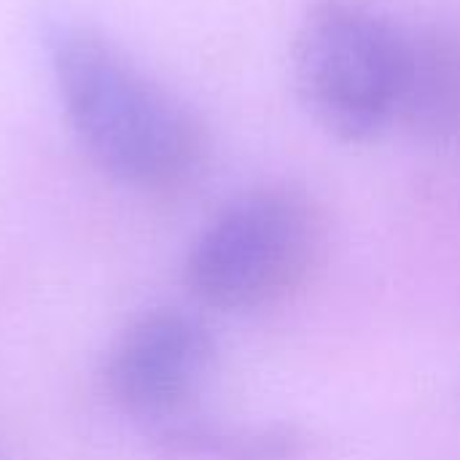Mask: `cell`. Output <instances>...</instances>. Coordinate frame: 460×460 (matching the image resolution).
I'll return each mask as SVG.
<instances>
[{
	"instance_id": "6da1fadb",
	"label": "cell",
	"mask_w": 460,
	"mask_h": 460,
	"mask_svg": "<svg viewBox=\"0 0 460 460\" xmlns=\"http://www.w3.org/2000/svg\"><path fill=\"white\" fill-rule=\"evenodd\" d=\"M51 67L75 137L108 175L164 191L199 170L208 146L199 119L111 38L59 24Z\"/></svg>"
},
{
	"instance_id": "7a4b0ae2",
	"label": "cell",
	"mask_w": 460,
	"mask_h": 460,
	"mask_svg": "<svg viewBox=\"0 0 460 460\" xmlns=\"http://www.w3.org/2000/svg\"><path fill=\"white\" fill-rule=\"evenodd\" d=\"M323 253L318 208L296 189L264 186L232 199L186 259L189 291L218 310L275 305L307 283Z\"/></svg>"
},
{
	"instance_id": "3957f363",
	"label": "cell",
	"mask_w": 460,
	"mask_h": 460,
	"mask_svg": "<svg viewBox=\"0 0 460 460\" xmlns=\"http://www.w3.org/2000/svg\"><path fill=\"white\" fill-rule=\"evenodd\" d=\"M407 30L367 0H315L294 35V81L310 116L345 143L394 124Z\"/></svg>"
},
{
	"instance_id": "277c9868",
	"label": "cell",
	"mask_w": 460,
	"mask_h": 460,
	"mask_svg": "<svg viewBox=\"0 0 460 460\" xmlns=\"http://www.w3.org/2000/svg\"><path fill=\"white\" fill-rule=\"evenodd\" d=\"M213 364V342L202 323L178 310H156L135 321L108 361V388L135 418H170L202 388Z\"/></svg>"
},
{
	"instance_id": "5b68a950",
	"label": "cell",
	"mask_w": 460,
	"mask_h": 460,
	"mask_svg": "<svg viewBox=\"0 0 460 460\" xmlns=\"http://www.w3.org/2000/svg\"><path fill=\"white\" fill-rule=\"evenodd\" d=\"M394 124L420 140H460V30H407Z\"/></svg>"
},
{
	"instance_id": "8992f818",
	"label": "cell",
	"mask_w": 460,
	"mask_h": 460,
	"mask_svg": "<svg viewBox=\"0 0 460 460\" xmlns=\"http://www.w3.org/2000/svg\"><path fill=\"white\" fill-rule=\"evenodd\" d=\"M172 445L186 453H208L229 460H283L302 450V437L294 429H259L221 434L213 429H178L170 434Z\"/></svg>"
}]
</instances>
